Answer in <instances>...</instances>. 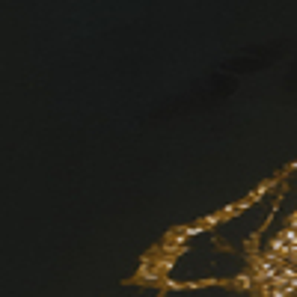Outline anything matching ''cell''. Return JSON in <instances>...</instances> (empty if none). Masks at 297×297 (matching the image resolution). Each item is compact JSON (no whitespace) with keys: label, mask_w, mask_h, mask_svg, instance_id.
<instances>
[{"label":"cell","mask_w":297,"mask_h":297,"mask_svg":"<svg viewBox=\"0 0 297 297\" xmlns=\"http://www.w3.org/2000/svg\"><path fill=\"white\" fill-rule=\"evenodd\" d=\"M250 279H252V276H241V279H235V282H238L241 288H250Z\"/></svg>","instance_id":"cell-1"}]
</instances>
